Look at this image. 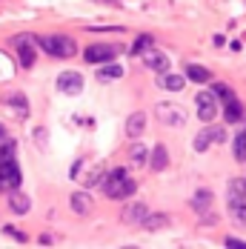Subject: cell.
<instances>
[{"label": "cell", "mask_w": 246, "mask_h": 249, "mask_svg": "<svg viewBox=\"0 0 246 249\" xmlns=\"http://www.w3.org/2000/svg\"><path fill=\"white\" fill-rule=\"evenodd\" d=\"M235 160H241V163H246V129L235 138Z\"/></svg>", "instance_id": "603a6c76"}, {"label": "cell", "mask_w": 246, "mask_h": 249, "mask_svg": "<svg viewBox=\"0 0 246 249\" xmlns=\"http://www.w3.org/2000/svg\"><path fill=\"white\" fill-rule=\"evenodd\" d=\"M158 86H163L166 92H180L183 86H186V80L180 75H163L160 80H158Z\"/></svg>", "instance_id": "e0dca14e"}, {"label": "cell", "mask_w": 246, "mask_h": 249, "mask_svg": "<svg viewBox=\"0 0 246 249\" xmlns=\"http://www.w3.org/2000/svg\"><path fill=\"white\" fill-rule=\"evenodd\" d=\"M186 77H189V80H195V83H206V80L212 77V72H209L206 66H197V63H192V66H186Z\"/></svg>", "instance_id": "ac0fdd59"}, {"label": "cell", "mask_w": 246, "mask_h": 249, "mask_svg": "<svg viewBox=\"0 0 246 249\" xmlns=\"http://www.w3.org/2000/svg\"><path fill=\"white\" fill-rule=\"evenodd\" d=\"M37 46L46 54H52V57H72L74 52H77V43H74L72 37H66V35H40Z\"/></svg>", "instance_id": "7a4b0ae2"}, {"label": "cell", "mask_w": 246, "mask_h": 249, "mask_svg": "<svg viewBox=\"0 0 246 249\" xmlns=\"http://www.w3.org/2000/svg\"><path fill=\"white\" fill-rule=\"evenodd\" d=\"M146 215H149V209L143 206V203H129L126 209H123V224L126 226H143V221H146Z\"/></svg>", "instance_id": "ba28073f"}, {"label": "cell", "mask_w": 246, "mask_h": 249, "mask_svg": "<svg viewBox=\"0 0 246 249\" xmlns=\"http://www.w3.org/2000/svg\"><path fill=\"white\" fill-rule=\"evenodd\" d=\"M3 138H6V129H3V126H0V141H3Z\"/></svg>", "instance_id": "d6a6232c"}, {"label": "cell", "mask_w": 246, "mask_h": 249, "mask_svg": "<svg viewBox=\"0 0 246 249\" xmlns=\"http://www.w3.org/2000/svg\"><path fill=\"white\" fill-rule=\"evenodd\" d=\"M215 141H223V129H218V126H206V129L195 138V149L197 152H206Z\"/></svg>", "instance_id": "30bf717a"}, {"label": "cell", "mask_w": 246, "mask_h": 249, "mask_svg": "<svg viewBox=\"0 0 246 249\" xmlns=\"http://www.w3.org/2000/svg\"><path fill=\"white\" fill-rule=\"evenodd\" d=\"M149 166H152L155 172H163V169L169 166V152H166V146L158 143V146L152 149V160H149Z\"/></svg>", "instance_id": "4fadbf2b"}, {"label": "cell", "mask_w": 246, "mask_h": 249, "mask_svg": "<svg viewBox=\"0 0 246 249\" xmlns=\"http://www.w3.org/2000/svg\"><path fill=\"white\" fill-rule=\"evenodd\" d=\"M3 232H6V235H12V238H18L20 244H23V241H26V235H23V232H18V229H12V226H6Z\"/></svg>", "instance_id": "4dcf8cb0"}, {"label": "cell", "mask_w": 246, "mask_h": 249, "mask_svg": "<svg viewBox=\"0 0 246 249\" xmlns=\"http://www.w3.org/2000/svg\"><path fill=\"white\" fill-rule=\"evenodd\" d=\"M9 103L15 106V112H18V115H26V98H23V95H12Z\"/></svg>", "instance_id": "4316f807"}, {"label": "cell", "mask_w": 246, "mask_h": 249, "mask_svg": "<svg viewBox=\"0 0 246 249\" xmlns=\"http://www.w3.org/2000/svg\"><path fill=\"white\" fill-rule=\"evenodd\" d=\"M209 206H212V192L209 189H197L195 198H192V209L197 215H203V209H209Z\"/></svg>", "instance_id": "2e32d148"}, {"label": "cell", "mask_w": 246, "mask_h": 249, "mask_svg": "<svg viewBox=\"0 0 246 249\" xmlns=\"http://www.w3.org/2000/svg\"><path fill=\"white\" fill-rule=\"evenodd\" d=\"M143 226L146 229H160V226H166V215H146Z\"/></svg>", "instance_id": "484cf974"}, {"label": "cell", "mask_w": 246, "mask_h": 249, "mask_svg": "<svg viewBox=\"0 0 246 249\" xmlns=\"http://www.w3.org/2000/svg\"><path fill=\"white\" fill-rule=\"evenodd\" d=\"M155 112H158V121H160L163 126H169V129L186 126V112H183V106H180V103H169V100H160V103L155 106Z\"/></svg>", "instance_id": "3957f363"}, {"label": "cell", "mask_w": 246, "mask_h": 249, "mask_svg": "<svg viewBox=\"0 0 246 249\" xmlns=\"http://www.w3.org/2000/svg\"><path fill=\"white\" fill-rule=\"evenodd\" d=\"M9 206H12L15 215H26V212L32 209V198L23 195V192H18V189H12V192H9Z\"/></svg>", "instance_id": "8fae6325"}, {"label": "cell", "mask_w": 246, "mask_h": 249, "mask_svg": "<svg viewBox=\"0 0 246 249\" xmlns=\"http://www.w3.org/2000/svg\"><path fill=\"white\" fill-rule=\"evenodd\" d=\"M195 103H197V118H200L203 124H212V121H215V115H218V100H215V92H200Z\"/></svg>", "instance_id": "8992f818"}, {"label": "cell", "mask_w": 246, "mask_h": 249, "mask_svg": "<svg viewBox=\"0 0 246 249\" xmlns=\"http://www.w3.org/2000/svg\"><path fill=\"white\" fill-rule=\"evenodd\" d=\"M229 212L238 224H246V198H238V200H229Z\"/></svg>", "instance_id": "ffe728a7"}, {"label": "cell", "mask_w": 246, "mask_h": 249, "mask_svg": "<svg viewBox=\"0 0 246 249\" xmlns=\"http://www.w3.org/2000/svg\"><path fill=\"white\" fill-rule=\"evenodd\" d=\"M20 180H23V175H20V166L15 160H0V192L18 189Z\"/></svg>", "instance_id": "277c9868"}, {"label": "cell", "mask_w": 246, "mask_h": 249, "mask_svg": "<svg viewBox=\"0 0 246 249\" xmlns=\"http://www.w3.org/2000/svg\"><path fill=\"white\" fill-rule=\"evenodd\" d=\"M0 160H15V143L12 141L0 146Z\"/></svg>", "instance_id": "83f0119b"}, {"label": "cell", "mask_w": 246, "mask_h": 249, "mask_svg": "<svg viewBox=\"0 0 246 249\" xmlns=\"http://www.w3.org/2000/svg\"><path fill=\"white\" fill-rule=\"evenodd\" d=\"M143 129H146V115H143V112H135V115H129V121H126V135H129V138H138V135H143Z\"/></svg>", "instance_id": "7c38bea8"}, {"label": "cell", "mask_w": 246, "mask_h": 249, "mask_svg": "<svg viewBox=\"0 0 246 249\" xmlns=\"http://www.w3.org/2000/svg\"><path fill=\"white\" fill-rule=\"evenodd\" d=\"M57 89L63 95H77L83 89V77L77 75V72H63V75L57 77Z\"/></svg>", "instance_id": "9c48e42d"}, {"label": "cell", "mask_w": 246, "mask_h": 249, "mask_svg": "<svg viewBox=\"0 0 246 249\" xmlns=\"http://www.w3.org/2000/svg\"><path fill=\"white\" fill-rule=\"evenodd\" d=\"M129 160H132L135 166H143V163H146V146H143V143H135V146L129 149Z\"/></svg>", "instance_id": "7402d4cb"}, {"label": "cell", "mask_w": 246, "mask_h": 249, "mask_svg": "<svg viewBox=\"0 0 246 249\" xmlns=\"http://www.w3.org/2000/svg\"><path fill=\"white\" fill-rule=\"evenodd\" d=\"M115 77H123V69L118 63H109V66H103L98 72V80H103V83H109V80H115Z\"/></svg>", "instance_id": "44dd1931"}, {"label": "cell", "mask_w": 246, "mask_h": 249, "mask_svg": "<svg viewBox=\"0 0 246 249\" xmlns=\"http://www.w3.org/2000/svg\"><path fill=\"white\" fill-rule=\"evenodd\" d=\"M223 115H226V124H238V121L244 118V103H241L238 98H229V100H226Z\"/></svg>", "instance_id": "5bb4252c"}, {"label": "cell", "mask_w": 246, "mask_h": 249, "mask_svg": "<svg viewBox=\"0 0 246 249\" xmlns=\"http://www.w3.org/2000/svg\"><path fill=\"white\" fill-rule=\"evenodd\" d=\"M146 66L149 69H155V72H166V69H169V60H166L160 52H149L146 54Z\"/></svg>", "instance_id": "d6986e66"}, {"label": "cell", "mask_w": 246, "mask_h": 249, "mask_svg": "<svg viewBox=\"0 0 246 249\" xmlns=\"http://www.w3.org/2000/svg\"><path fill=\"white\" fill-rule=\"evenodd\" d=\"M215 95H218V98H223V100L235 98V92H232V89H229V86H215Z\"/></svg>", "instance_id": "f1b7e54d"}, {"label": "cell", "mask_w": 246, "mask_h": 249, "mask_svg": "<svg viewBox=\"0 0 246 249\" xmlns=\"http://www.w3.org/2000/svg\"><path fill=\"white\" fill-rule=\"evenodd\" d=\"M152 46V35H141L135 43H132V54H141L143 49H149Z\"/></svg>", "instance_id": "d4e9b609"}, {"label": "cell", "mask_w": 246, "mask_h": 249, "mask_svg": "<svg viewBox=\"0 0 246 249\" xmlns=\"http://www.w3.org/2000/svg\"><path fill=\"white\" fill-rule=\"evenodd\" d=\"M246 198V180H232L229 183V200Z\"/></svg>", "instance_id": "cb8c5ba5"}, {"label": "cell", "mask_w": 246, "mask_h": 249, "mask_svg": "<svg viewBox=\"0 0 246 249\" xmlns=\"http://www.w3.org/2000/svg\"><path fill=\"white\" fill-rule=\"evenodd\" d=\"M40 244H43V247H52V244H54V241H52L49 235H40Z\"/></svg>", "instance_id": "1f68e13d"}, {"label": "cell", "mask_w": 246, "mask_h": 249, "mask_svg": "<svg viewBox=\"0 0 246 249\" xmlns=\"http://www.w3.org/2000/svg\"><path fill=\"white\" fill-rule=\"evenodd\" d=\"M69 203H72V209L77 215H89V212H92V198H89L86 192H74Z\"/></svg>", "instance_id": "9a60e30c"}, {"label": "cell", "mask_w": 246, "mask_h": 249, "mask_svg": "<svg viewBox=\"0 0 246 249\" xmlns=\"http://www.w3.org/2000/svg\"><path fill=\"white\" fill-rule=\"evenodd\" d=\"M223 247H229V249H246V241H238V238H226V241H223Z\"/></svg>", "instance_id": "f546056e"}, {"label": "cell", "mask_w": 246, "mask_h": 249, "mask_svg": "<svg viewBox=\"0 0 246 249\" xmlns=\"http://www.w3.org/2000/svg\"><path fill=\"white\" fill-rule=\"evenodd\" d=\"M15 46H18L20 66H23V69L35 66V46H32V37H29V35H20V37H15Z\"/></svg>", "instance_id": "52a82bcc"}, {"label": "cell", "mask_w": 246, "mask_h": 249, "mask_svg": "<svg viewBox=\"0 0 246 249\" xmlns=\"http://www.w3.org/2000/svg\"><path fill=\"white\" fill-rule=\"evenodd\" d=\"M135 189H138V183L126 175V169H112L106 175V180H103V192H106V198H112V200L132 198Z\"/></svg>", "instance_id": "6da1fadb"}, {"label": "cell", "mask_w": 246, "mask_h": 249, "mask_svg": "<svg viewBox=\"0 0 246 249\" xmlns=\"http://www.w3.org/2000/svg\"><path fill=\"white\" fill-rule=\"evenodd\" d=\"M115 57H118V46H109V43H92L83 49L86 63H112Z\"/></svg>", "instance_id": "5b68a950"}]
</instances>
